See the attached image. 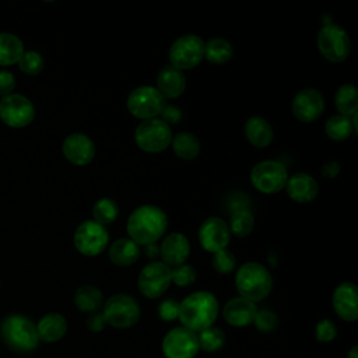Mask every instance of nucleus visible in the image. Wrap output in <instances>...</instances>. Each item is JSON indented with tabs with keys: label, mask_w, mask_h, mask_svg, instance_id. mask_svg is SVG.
Returning a JSON list of instances; mask_svg holds the SVG:
<instances>
[{
	"label": "nucleus",
	"mask_w": 358,
	"mask_h": 358,
	"mask_svg": "<svg viewBox=\"0 0 358 358\" xmlns=\"http://www.w3.org/2000/svg\"><path fill=\"white\" fill-rule=\"evenodd\" d=\"M204 57V42L197 35H183L178 38L169 49L171 66L182 70L196 67Z\"/></svg>",
	"instance_id": "obj_10"
},
{
	"label": "nucleus",
	"mask_w": 358,
	"mask_h": 358,
	"mask_svg": "<svg viewBox=\"0 0 358 358\" xmlns=\"http://www.w3.org/2000/svg\"><path fill=\"white\" fill-rule=\"evenodd\" d=\"M108 242V229L91 220L80 224L74 232V246L84 256L99 255L106 248Z\"/></svg>",
	"instance_id": "obj_12"
},
{
	"label": "nucleus",
	"mask_w": 358,
	"mask_h": 358,
	"mask_svg": "<svg viewBox=\"0 0 358 358\" xmlns=\"http://www.w3.org/2000/svg\"><path fill=\"white\" fill-rule=\"evenodd\" d=\"M199 348L206 352H215L225 344V334L221 329L210 326L197 334Z\"/></svg>",
	"instance_id": "obj_34"
},
{
	"label": "nucleus",
	"mask_w": 358,
	"mask_h": 358,
	"mask_svg": "<svg viewBox=\"0 0 358 358\" xmlns=\"http://www.w3.org/2000/svg\"><path fill=\"white\" fill-rule=\"evenodd\" d=\"M347 358H358V345H354V347L348 351Z\"/></svg>",
	"instance_id": "obj_46"
},
{
	"label": "nucleus",
	"mask_w": 358,
	"mask_h": 358,
	"mask_svg": "<svg viewBox=\"0 0 358 358\" xmlns=\"http://www.w3.org/2000/svg\"><path fill=\"white\" fill-rule=\"evenodd\" d=\"M228 227H229V232H232L238 238H245L252 232L255 227V217L250 213V210H246V208L236 210L231 215V222Z\"/></svg>",
	"instance_id": "obj_32"
},
{
	"label": "nucleus",
	"mask_w": 358,
	"mask_h": 358,
	"mask_svg": "<svg viewBox=\"0 0 358 358\" xmlns=\"http://www.w3.org/2000/svg\"><path fill=\"white\" fill-rule=\"evenodd\" d=\"M171 143L173 152L182 159H194L200 152V141L193 133H178L175 137H172Z\"/></svg>",
	"instance_id": "obj_28"
},
{
	"label": "nucleus",
	"mask_w": 358,
	"mask_h": 358,
	"mask_svg": "<svg viewBox=\"0 0 358 358\" xmlns=\"http://www.w3.org/2000/svg\"><path fill=\"white\" fill-rule=\"evenodd\" d=\"M316 338L320 343H329L331 340H334V337L337 336V329L334 326V323L329 319H322L320 322H317L316 324V330H315Z\"/></svg>",
	"instance_id": "obj_39"
},
{
	"label": "nucleus",
	"mask_w": 358,
	"mask_h": 358,
	"mask_svg": "<svg viewBox=\"0 0 358 358\" xmlns=\"http://www.w3.org/2000/svg\"><path fill=\"white\" fill-rule=\"evenodd\" d=\"M245 136L252 145L257 148H266L271 144L274 133L271 124L266 119L253 116L245 123Z\"/></svg>",
	"instance_id": "obj_23"
},
{
	"label": "nucleus",
	"mask_w": 358,
	"mask_h": 358,
	"mask_svg": "<svg viewBox=\"0 0 358 358\" xmlns=\"http://www.w3.org/2000/svg\"><path fill=\"white\" fill-rule=\"evenodd\" d=\"M317 48L326 60L341 63L350 55V36L345 29L336 24L323 25L317 34Z\"/></svg>",
	"instance_id": "obj_7"
},
{
	"label": "nucleus",
	"mask_w": 358,
	"mask_h": 358,
	"mask_svg": "<svg viewBox=\"0 0 358 358\" xmlns=\"http://www.w3.org/2000/svg\"><path fill=\"white\" fill-rule=\"evenodd\" d=\"M284 189L288 197L296 203H309L319 193L317 182L305 172H298L288 176Z\"/></svg>",
	"instance_id": "obj_20"
},
{
	"label": "nucleus",
	"mask_w": 358,
	"mask_h": 358,
	"mask_svg": "<svg viewBox=\"0 0 358 358\" xmlns=\"http://www.w3.org/2000/svg\"><path fill=\"white\" fill-rule=\"evenodd\" d=\"M138 302L127 294H115L102 306V315L108 324L116 329L134 326L140 319Z\"/></svg>",
	"instance_id": "obj_5"
},
{
	"label": "nucleus",
	"mask_w": 358,
	"mask_h": 358,
	"mask_svg": "<svg viewBox=\"0 0 358 358\" xmlns=\"http://www.w3.org/2000/svg\"><path fill=\"white\" fill-rule=\"evenodd\" d=\"M334 105L340 115L351 117L358 109V92L352 84L341 85L334 95Z\"/></svg>",
	"instance_id": "obj_29"
},
{
	"label": "nucleus",
	"mask_w": 358,
	"mask_h": 358,
	"mask_svg": "<svg viewBox=\"0 0 358 358\" xmlns=\"http://www.w3.org/2000/svg\"><path fill=\"white\" fill-rule=\"evenodd\" d=\"M333 309L345 322L358 319V292L352 282L340 284L333 292Z\"/></svg>",
	"instance_id": "obj_18"
},
{
	"label": "nucleus",
	"mask_w": 358,
	"mask_h": 358,
	"mask_svg": "<svg viewBox=\"0 0 358 358\" xmlns=\"http://www.w3.org/2000/svg\"><path fill=\"white\" fill-rule=\"evenodd\" d=\"M196 280V271L189 264H182L172 270V282L178 287H187Z\"/></svg>",
	"instance_id": "obj_38"
},
{
	"label": "nucleus",
	"mask_w": 358,
	"mask_h": 358,
	"mask_svg": "<svg viewBox=\"0 0 358 358\" xmlns=\"http://www.w3.org/2000/svg\"><path fill=\"white\" fill-rule=\"evenodd\" d=\"M136 144L145 152H161L168 148L172 141L171 127L161 119L143 120L134 131Z\"/></svg>",
	"instance_id": "obj_8"
},
{
	"label": "nucleus",
	"mask_w": 358,
	"mask_h": 358,
	"mask_svg": "<svg viewBox=\"0 0 358 358\" xmlns=\"http://www.w3.org/2000/svg\"><path fill=\"white\" fill-rule=\"evenodd\" d=\"M1 336L10 347L18 351H31L39 343L36 324L20 315H11L3 320Z\"/></svg>",
	"instance_id": "obj_4"
},
{
	"label": "nucleus",
	"mask_w": 358,
	"mask_h": 358,
	"mask_svg": "<svg viewBox=\"0 0 358 358\" xmlns=\"http://www.w3.org/2000/svg\"><path fill=\"white\" fill-rule=\"evenodd\" d=\"M257 308L255 302L245 299L242 296H236L229 299L222 310V316L225 322L235 327H243L253 323Z\"/></svg>",
	"instance_id": "obj_21"
},
{
	"label": "nucleus",
	"mask_w": 358,
	"mask_h": 358,
	"mask_svg": "<svg viewBox=\"0 0 358 358\" xmlns=\"http://www.w3.org/2000/svg\"><path fill=\"white\" fill-rule=\"evenodd\" d=\"M74 303L81 312L95 313L103 306V295L99 288L94 285H81L74 294Z\"/></svg>",
	"instance_id": "obj_26"
},
{
	"label": "nucleus",
	"mask_w": 358,
	"mask_h": 358,
	"mask_svg": "<svg viewBox=\"0 0 358 358\" xmlns=\"http://www.w3.org/2000/svg\"><path fill=\"white\" fill-rule=\"evenodd\" d=\"M62 150L66 159L78 166L90 164L95 157V145L92 140L83 133L69 134L63 141Z\"/></svg>",
	"instance_id": "obj_17"
},
{
	"label": "nucleus",
	"mask_w": 358,
	"mask_h": 358,
	"mask_svg": "<svg viewBox=\"0 0 358 358\" xmlns=\"http://www.w3.org/2000/svg\"><path fill=\"white\" fill-rule=\"evenodd\" d=\"M338 172H340V165H338V162H326L324 165H323V168H322V175L323 176H326V178H329V179H333V178H336L337 175H338Z\"/></svg>",
	"instance_id": "obj_44"
},
{
	"label": "nucleus",
	"mask_w": 358,
	"mask_h": 358,
	"mask_svg": "<svg viewBox=\"0 0 358 358\" xmlns=\"http://www.w3.org/2000/svg\"><path fill=\"white\" fill-rule=\"evenodd\" d=\"M235 285L242 298L257 302L270 294L273 288V278L263 264L248 262L238 268Z\"/></svg>",
	"instance_id": "obj_3"
},
{
	"label": "nucleus",
	"mask_w": 358,
	"mask_h": 358,
	"mask_svg": "<svg viewBox=\"0 0 358 358\" xmlns=\"http://www.w3.org/2000/svg\"><path fill=\"white\" fill-rule=\"evenodd\" d=\"M231 232L228 224L220 217L207 218L199 229V241L204 250L217 253L224 250L229 243Z\"/></svg>",
	"instance_id": "obj_15"
},
{
	"label": "nucleus",
	"mask_w": 358,
	"mask_h": 358,
	"mask_svg": "<svg viewBox=\"0 0 358 358\" xmlns=\"http://www.w3.org/2000/svg\"><path fill=\"white\" fill-rule=\"evenodd\" d=\"M232 45L224 38H213L204 43V57L214 64H224L232 59Z\"/></svg>",
	"instance_id": "obj_30"
},
{
	"label": "nucleus",
	"mask_w": 358,
	"mask_h": 358,
	"mask_svg": "<svg viewBox=\"0 0 358 358\" xmlns=\"http://www.w3.org/2000/svg\"><path fill=\"white\" fill-rule=\"evenodd\" d=\"M178 313H179V302H176L175 299H165L158 306V315L165 322L178 319Z\"/></svg>",
	"instance_id": "obj_40"
},
{
	"label": "nucleus",
	"mask_w": 358,
	"mask_h": 358,
	"mask_svg": "<svg viewBox=\"0 0 358 358\" xmlns=\"http://www.w3.org/2000/svg\"><path fill=\"white\" fill-rule=\"evenodd\" d=\"M211 263H213V267L217 273L228 274V273L234 271L235 264H236V259H235L232 252L224 249V250H220V252L214 253V257H213Z\"/></svg>",
	"instance_id": "obj_37"
},
{
	"label": "nucleus",
	"mask_w": 358,
	"mask_h": 358,
	"mask_svg": "<svg viewBox=\"0 0 358 358\" xmlns=\"http://www.w3.org/2000/svg\"><path fill=\"white\" fill-rule=\"evenodd\" d=\"M166 106L162 94L151 85H141L134 88L127 98L129 112L138 119L148 120L159 116Z\"/></svg>",
	"instance_id": "obj_6"
},
{
	"label": "nucleus",
	"mask_w": 358,
	"mask_h": 358,
	"mask_svg": "<svg viewBox=\"0 0 358 358\" xmlns=\"http://www.w3.org/2000/svg\"><path fill=\"white\" fill-rule=\"evenodd\" d=\"M35 117L32 102L21 94H10L0 101V119L10 127H25Z\"/></svg>",
	"instance_id": "obj_13"
},
{
	"label": "nucleus",
	"mask_w": 358,
	"mask_h": 358,
	"mask_svg": "<svg viewBox=\"0 0 358 358\" xmlns=\"http://www.w3.org/2000/svg\"><path fill=\"white\" fill-rule=\"evenodd\" d=\"M172 282V268L162 262H151L138 274L137 285L140 292L150 298L161 296Z\"/></svg>",
	"instance_id": "obj_11"
},
{
	"label": "nucleus",
	"mask_w": 358,
	"mask_h": 358,
	"mask_svg": "<svg viewBox=\"0 0 358 358\" xmlns=\"http://www.w3.org/2000/svg\"><path fill=\"white\" fill-rule=\"evenodd\" d=\"M85 324H87V327H88V330H91V331H101V330H103L105 327H106V320H105V317H103V315H102V312H95V313H91L90 316H88V319H87V322H85Z\"/></svg>",
	"instance_id": "obj_43"
},
{
	"label": "nucleus",
	"mask_w": 358,
	"mask_h": 358,
	"mask_svg": "<svg viewBox=\"0 0 358 358\" xmlns=\"http://www.w3.org/2000/svg\"><path fill=\"white\" fill-rule=\"evenodd\" d=\"M18 66H20V70L24 71L25 74L36 76L43 70L45 62L41 53L35 50H27L22 53L21 59L18 60Z\"/></svg>",
	"instance_id": "obj_35"
},
{
	"label": "nucleus",
	"mask_w": 358,
	"mask_h": 358,
	"mask_svg": "<svg viewBox=\"0 0 358 358\" xmlns=\"http://www.w3.org/2000/svg\"><path fill=\"white\" fill-rule=\"evenodd\" d=\"M354 130L355 129L352 126L351 117L343 116L340 113L329 117L324 124V131H326L327 137L334 141H344L345 138H348L352 134Z\"/></svg>",
	"instance_id": "obj_31"
},
{
	"label": "nucleus",
	"mask_w": 358,
	"mask_h": 358,
	"mask_svg": "<svg viewBox=\"0 0 358 358\" xmlns=\"http://www.w3.org/2000/svg\"><path fill=\"white\" fill-rule=\"evenodd\" d=\"M39 340L45 343H55L60 340L67 331V322L60 313H48L36 324Z\"/></svg>",
	"instance_id": "obj_24"
},
{
	"label": "nucleus",
	"mask_w": 358,
	"mask_h": 358,
	"mask_svg": "<svg viewBox=\"0 0 358 358\" xmlns=\"http://www.w3.org/2000/svg\"><path fill=\"white\" fill-rule=\"evenodd\" d=\"M108 256L113 264L119 267H127L138 260L140 248L131 239L120 238L110 245Z\"/></svg>",
	"instance_id": "obj_25"
},
{
	"label": "nucleus",
	"mask_w": 358,
	"mask_h": 358,
	"mask_svg": "<svg viewBox=\"0 0 358 358\" xmlns=\"http://www.w3.org/2000/svg\"><path fill=\"white\" fill-rule=\"evenodd\" d=\"M217 315L218 301L208 291L193 292L179 303L178 317L180 323L194 333L213 326Z\"/></svg>",
	"instance_id": "obj_2"
},
{
	"label": "nucleus",
	"mask_w": 358,
	"mask_h": 358,
	"mask_svg": "<svg viewBox=\"0 0 358 358\" xmlns=\"http://www.w3.org/2000/svg\"><path fill=\"white\" fill-rule=\"evenodd\" d=\"M159 253V248L155 246V243H151V245H145V255L150 257V259H154L157 257Z\"/></svg>",
	"instance_id": "obj_45"
},
{
	"label": "nucleus",
	"mask_w": 358,
	"mask_h": 358,
	"mask_svg": "<svg viewBox=\"0 0 358 358\" xmlns=\"http://www.w3.org/2000/svg\"><path fill=\"white\" fill-rule=\"evenodd\" d=\"M186 87V78L183 71L179 69L166 64L164 66L157 76V90L162 94V96L166 98H178L183 94Z\"/></svg>",
	"instance_id": "obj_22"
},
{
	"label": "nucleus",
	"mask_w": 358,
	"mask_h": 358,
	"mask_svg": "<svg viewBox=\"0 0 358 358\" xmlns=\"http://www.w3.org/2000/svg\"><path fill=\"white\" fill-rule=\"evenodd\" d=\"M291 109L299 122H313L322 115L324 109L323 95L315 88H303L294 96Z\"/></svg>",
	"instance_id": "obj_16"
},
{
	"label": "nucleus",
	"mask_w": 358,
	"mask_h": 358,
	"mask_svg": "<svg viewBox=\"0 0 358 358\" xmlns=\"http://www.w3.org/2000/svg\"><path fill=\"white\" fill-rule=\"evenodd\" d=\"M117 214H119L117 204L115 203V200L108 197L99 199L92 207V215L95 218L94 221L103 227L112 224L117 218Z\"/></svg>",
	"instance_id": "obj_33"
},
{
	"label": "nucleus",
	"mask_w": 358,
	"mask_h": 358,
	"mask_svg": "<svg viewBox=\"0 0 358 358\" xmlns=\"http://www.w3.org/2000/svg\"><path fill=\"white\" fill-rule=\"evenodd\" d=\"M14 87H15L14 74L7 70H0V95L6 96L13 94Z\"/></svg>",
	"instance_id": "obj_41"
},
{
	"label": "nucleus",
	"mask_w": 358,
	"mask_h": 358,
	"mask_svg": "<svg viewBox=\"0 0 358 358\" xmlns=\"http://www.w3.org/2000/svg\"><path fill=\"white\" fill-rule=\"evenodd\" d=\"M127 234L137 245L155 243L168 228L166 214L157 206L137 207L127 218Z\"/></svg>",
	"instance_id": "obj_1"
},
{
	"label": "nucleus",
	"mask_w": 358,
	"mask_h": 358,
	"mask_svg": "<svg viewBox=\"0 0 358 358\" xmlns=\"http://www.w3.org/2000/svg\"><path fill=\"white\" fill-rule=\"evenodd\" d=\"M288 179L287 168L273 159H266L256 164L250 172L252 185L264 194H274L285 187Z\"/></svg>",
	"instance_id": "obj_9"
},
{
	"label": "nucleus",
	"mask_w": 358,
	"mask_h": 358,
	"mask_svg": "<svg viewBox=\"0 0 358 358\" xmlns=\"http://www.w3.org/2000/svg\"><path fill=\"white\" fill-rule=\"evenodd\" d=\"M253 324L263 333H271L278 327V316L270 309H260L256 312Z\"/></svg>",
	"instance_id": "obj_36"
},
{
	"label": "nucleus",
	"mask_w": 358,
	"mask_h": 358,
	"mask_svg": "<svg viewBox=\"0 0 358 358\" xmlns=\"http://www.w3.org/2000/svg\"><path fill=\"white\" fill-rule=\"evenodd\" d=\"M199 350L197 333L183 326L169 330L162 340V352L166 358H193Z\"/></svg>",
	"instance_id": "obj_14"
},
{
	"label": "nucleus",
	"mask_w": 358,
	"mask_h": 358,
	"mask_svg": "<svg viewBox=\"0 0 358 358\" xmlns=\"http://www.w3.org/2000/svg\"><path fill=\"white\" fill-rule=\"evenodd\" d=\"M190 253V243L187 238L180 232L169 234L159 246V255L162 263L168 267L182 266Z\"/></svg>",
	"instance_id": "obj_19"
},
{
	"label": "nucleus",
	"mask_w": 358,
	"mask_h": 358,
	"mask_svg": "<svg viewBox=\"0 0 358 358\" xmlns=\"http://www.w3.org/2000/svg\"><path fill=\"white\" fill-rule=\"evenodd\" d=\"M22 53L24 45L17 35L8 32L0 34V66L18 63Z\"/></svg>",
	"instance_id": "obj_27"
},
{
	"label": "nucleus",
	"mask_w": 358,
	"mask_h": 358,
	"mask_svg": "<svg viewBox=\"0 0 358 358\" xmlns=\"http://www.w3.org/2000/svg\"><path fill=\"white\" fill-rule=\"evenodd\" d=\"M161 116H162L161 120L165 122V123L169 126V123H171V124L179 123V120L182 119V112H180L179 108H176V106H173V105H166V106L164 108Z\"/></svg>",
	"instance_id": "obj_42"
}]
</instances>
